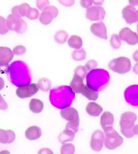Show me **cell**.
Instances as JSON below:
<instances>
[{
    "label": "cell",
    "instance_id": "cell-1",
    "mask_svg": "<svg viewBox=\"0 0 138 154\" xmlns=\"http://www.w3.org/2000/svg\"><path fill=\"white\" fill-rule=\"evenodd\" d=\"M109 81L108 72L102 69L93 70L87 77V85L99 91L100 88L107 84Z\"/></svg>",
    "mask_w": 138,
    "mask_h": 154
},
{
    "label": "cell",
    "instance_id": "cell-2",
    "mask_svg": "<svg viewBox=\"0 0 138 154\" xmlns=\"http://www.w3.org/2000/svg\"><path fill=\"white\" fill-rule=\"evenodd\" d=\"M137 116L132 112H126L121 116L120 126L121 132L127 138H132L135 135L134 133V127Z\"/></svg>",
    "mask_w": 138,
    "mask_h": 154
},
{
    "label": "cell",
    "instance_id": "cell-3",
    "mask_svg": "<svg viewBox=\"0 0 138 154\" xmlns=\"http://www.w3.org/2000/svg\"><path fill=\"white\" fill-rule=\"evenodd\" d=\"M60 115L69 122L66 128L72 130L75 134L77 133L80 121L77 110L73 107H66L60 111Z\"/></svg>",
    "mask_w": 138,
    "mask_h": 154
},
{
    "label": "cell",
    "instance_id": "cell-4",
    "mask_svg": "<svg viewBox=\"0 0 138 154\" xmlns=\"http://www.w3.org/2000/svg\"><path fill=\"white\" fill-rule=\"evenodd\" d=\"M106 134L105 146L107 149L113 150L120 146L123 143V138L112 127H109L104 129Z\"/></svg>",
    "mask_w": 138,
    "mask_h": 154
},
{
    "label": "cell",
    "instance_id": "cell-5",
    "mask_svg": "<svg viewBox=\"0 0 138 154\" xmlns=\"http://www.w3.org/2000/svg\"><path fill=\"white\" fill-rule=\"evenodd\" d=\"M131 62L127 57H121L114 59L108 63V68L114 72L124 74L130 71Z\"/></svg>",
    "mask_w": 138,
    "mask_h": 154
},
{
    "label": "cell",
    "instance_id": "cell-6",
    "mask_svg": "<svg viewBox=\"0 0 138 154\" xmlns=\"http://www.w3.org/2000/svg\"><path fill=\"white\" fill-rule=\"evenodd\" d=\"M6 20L7 26L9 30L15 31L19 35H22L27 30V23L17 16L13 14L9 15Z\"/></svg>",
    "mask_w": 138,
    "mask_h": 154
},
{
    "label": "cell",
    "instance_id": "cell-7",
    "mask_svg": "<svg viewBox=\"0 0 138 154\" xmlns=\"http://www.w3.org/2000/svg\"><path fill=\"white\" fill-rule=\"evenodd\" d=\"M39 90V87L36 83L20 85L16 90V94L22 99L31 97L35 94Z\"/></svg>",
    "mask_w": 138,
    "mask_h": 154
},
{
    "label": "cell",
    "instance_id": "cell-8",
    "mask_svg": "<svg viewBox=\"0 0 138 154\" xmlns=\"http://www.w3.org/2000/svg\"><path fill=\"white\" fill-rule=\"evenodd\" d=\"M58 15V10L54 6L49 5L43 9L41 13L39 20L42 24L48 25L50 24L53 19L55 18Z\"/></svg>",
    "mask_w": 138,
    "mask_h": 154
},
{
    "label": "cell",
    "instance_id": "cell-9",
    "mask_svg": "<svg viewBox=\"0 0 138 154\" xmlns=\"http://www.w3.org/2000/svg\"><path fill=\"white\" fill-rule=\"evenodd\" d=\"M105 15V10L100 6L90 7L87 9L86 12V17L91 21L103 20Z\"/></svg>",
    "mask_w": 138,
    "mask_h": 154
},
{
    "label": "cell",
    "instance_id": "cell-10",
    "mask_svg": "<svg viewBox=\"0 0 138 154\" xmlns=\"http://www.w3.org/2000/svg\"><path fill=\"white\" fill-rule=\"evenodd\" d=\"M14 54L9 47H0V72H3L2 68H9V63L14 57Z\"/></svg>",
    "mask_w": 138,
    "mask_h": 154
},
{
    "label": "cell",
    "instance_id": "cell-11",
    "mask_svg": "<svg viewBox=\"0 0 138 154\" xmlns=\"http://www.w3.org/2000/svg\"><path fill=\"white\" fill-rule=\"evenodd\" d=\"M119 37L121 40L125 41L130 45H135L138 43L137 34L128 27H124L119 32Z\"/></svg>",
    "mask_w": 138,
    "mask_h": 154
},
{
    "label": "cell",
    "instance_id": "cell-12",
    "mask_svg": "<svg viewBox=\"0 0 138 154\" xmlns=\"http://www.w3.org/2000/svg\"><path fill=\"white\" fill-rule=\"evenodd\" d=\"M104 141V135L102 131L97 130L93 133L90 142L91 149L95 152H100L103 148Z\"/></svg>",
    "mask_w": 138,
    "mask_h": 154
},
{
    "label": "cell",
    "instance_id": "cell-13",
    "mask_svg": "<svg viewBox=\"0 0 138 154\" xmlns=\"http://www.w3.org/2000/svg\"><path fill=\"white\" fill-rule=\"evenodd\" d=\"M91 32L101 39L106 40L108 39L107 29L103 22L94 23L90 27Z\"/></svg>",
    "mask_w": 138,
    "mask_h": 154
},
{
    "label": "cell",
    "instance_id": "cell-14",
    "mask_svg": "<svg viewBox=\"0 0 138 154\" xmlns=\"http://www.w3.org/2000/svg\"><path fill=\"white\" fill-rule=\"evenodd\" d=\"M123 17L127 23L132 24L136 22L137 15L136 8L132 5H128L124 8L122 11Z\"/></svg>",
    "mask_w": 138,
    "mask_h": 154
},
{
    "label": "cell",
    "instance_id": "cell-15",
    "mask_svg": "<svg viewBox=\"0 0 138 154\" xmlns=\"http://www.w3.org/2000/svg\"><path fill=\"white\" fill-rule=\"evenodd\" d=\"M126 101L132 105H138V85L128 88L125 93Z\"/></svg>",
    "mask_w": 138,
    "mask_h": 154
},
{
    "label": "cell",
    "instance_id": "cell-16",
    "mask_svg": "<svg viewBox=\"0 0 138 154\" xmlns=\"http://www.w3.org/2000/svg\"><path fill=\"white\" fill-rule=\"evenodd\" d=\"M84 78L75 74L70 83V88L75 93H82L85 85L84 84Z\"/></svg>",
    "mask_w": 138,
    "mask_h": 154
},
{
    "label": "cell",
    "instance_id": "cell-17",
    "mask_svg": "<svg viewBox=\"0 0 138 154\" xmlns=\"http://www.w3.org/2000/svg\"><path fill=\"white\" fill-rule=\"evenodd\" d=\"M16 138L15 133L10 129H0V143L3 144L11 143Z\"/></svg>",
    "mask_w": 138,
    "mask_h": 154
},
{
    "label": "cell",
    "instance_id": "cell-18",
    "mask_svg": "<svg viewBox=\"0 0 138 154\" xmlns=\"http://www.w3.org/2000/svg\"><path fill=\"white\" fill-rule=\"evenodd\" d=\"M30 5L27 3H22L20 5H17L13 8L11 13L13 15L17 16L19 17L27 16L30 9Z\"/></svg>",
    "mask_w": 138,
    "mask_h": 154
},
{
    "label": "cell",
    "instance_id": "cell-19",
    "mask_svg": "<svg viewBox=\"0 0 138 154\" xmlns=\"http://www.w3.org/2000/svg\"><path fill=\"white\" fill-rule=\"evenodd\" d=\"M42 135V129L37 126L29 127L25 131V136L27 139L30 140H36L40 137Z\"/></svg>",
    "mask_w": 138,
    "mask_h": 154
},
{
    "label": "cell",
    "instance_id": "cell-20",
    "mask_svg": "<svg viewBox=\"0 0 138 154\" xmlns=\"http://www.w3.org/2000/svg\"><path fill=\"white\" fill-rule=\"evenodd\" d=\"M114 118L111 112L106 111L103 113L101 118V125L104 130L106 128L112 127Z\"/></svg>",
    "mask_w": 138,
    "mask_h": 154
},
{
    "label": "cell",
    "instance_id": "cell-21",
    "mask_svg": "<svg viewBox=\"0 0 138 154\" xmlns=\"http://www.w3.org/2000/svg\"><path fill=\"white\" fill-rule=\"evenodd\" d=\"M103 108L100 105L95 102H90L86 107V111L91 116L98 117L103 112Z\"/></svg>",
    "mask_w": 138,
    "mask_h": 154
},
{
    "label": "cell",
    "instance_id": "cell-22",
    "mask_svg": "<svg viewBox=\"0 0 138 154\" xmlns=\"http://www.w3.org/2000/svg\"><path fill=\"white\" fill-rule=\"evenodd\" d=\"M82 94L88 99L92 100H96L99 96L98 90L91 87L88 85H85Z\"/></svg>",
    "mask_w": 138,
    "mask_h": 154
},
{
    "label": "cell",
    "instance_id": "cell-23",
    "mask_svg": "<svg viewBox=\"0 0 138 154\" xmlns=\"http://www.w3.org/2000/svg\"><path fill=\"white\" fill-rule=\"evenodd\" d=\"M75 133L72 130L66 128L58 137V141L61 143H64L66 142L72 141L75 138Z\"/></svg>",
    "mask_w": 138,
    "mask_h": 154
},
{
    "label": "cell",
    "instance_id": "cell-24",
    "mask_svg": "<svg viewBox=\"0 0 138 154\" xmlns=\"http://www.w3.org/2000/svg\"><path fill=\"white\" fill-rule=\"evenodd\" d=\"M30 109L35 113H40L44 108V104L40 100L34 98L30 100L29 104Z\"/></svg>",
    "mask_w": 138,
    "mask_h": 154
},
{
    "label": "cell",
    "instance_id": "cell-25",
    "mask_svg": "<svg viewBox=\"0 0 138 154\" xmlns=\"http://www.w3.org/2000/svg\"><path fill=\"white\" fill-rule=\"evenodd\" d=\"M68 43L70 47L77 50L80 49L83 46V40L82 38L75 35L71 36L68 40Z\"/></svg>",
    "mask_w": 138,
    "mask_h": 154
},
{
    "label": "cell",
    "instance_id": "cell-26",
    "mask_svg": "<svg viewBox=\"0 0 138 154\" xmlns=\"http://www.w3.org/2000/svg\"><path fill=\"white\" fill-rule=\"evenodd\" d=\"M69 35L68 33L63 30H60L56 33L54 36L55 40L58 44H63L66 42Z\"/></svg>",
    "mask_w": 138,
    "mask_h": 154
},
{
    "label": "cell",
    "instance_id": "cell-27",
    "mask_svg": "<svg viewBox=\"0 0 138 154\" xmlns=\"http://www.w3.org/2000/svg\"><path fill=\"white\" fill-rule=\"evenodd\" d=\"M72 57L73 60L80 61L85 59L86 57V54L85 50L83 48H81L79 50H75L72 53Z\"/></svg>",
    "mask_w": 138,
    "mask_h": 154
},
{
    "label": "cell",
    "instance_id": "cell-28",
    "mask_svg": "<svg viewBox=\"0 0 138 154\" xmlns=\"http://www.w3.org/2000/svg\"><path fill=\"white\" fill-rule=\"evenodd\" d=\"M38 86L43 91H48L51 87L50 81L48 79L43 78L39 80Z\"/></svg>",
    "mask_w": 138,
    "mask_h": 154
},
{
    "label": "cell",
    "instance_id": "cell-29",
    "mask_svg": "<svg viewBox=\"0 0 138 154\" xmlns=\"http://www.w3.org/2000/svg\"><path fill=\"white\" fill-rule=\"evenodd\" d=\"M110 43L111 46L114 49L117 50L119 48L121 44V39L119 36H118V35L116 34L112 35L111 38Z\"/></svg>",
    "mask_w": 138,
    "mask_h": 154
},
{
    "label": "cell",
    "instance_id": "cell-30",
    "mask_svg": "<svg viewBox=\"0 0 138 154\" xmlns=\"http://www.w3.org/2000/svg\"><path fill=\"white\" fill-rule=\"evenodd\" d=\"M75 152V147L72 143L64 144L61 148V154H73Z\"/></svg>",
    "mask_w": 138,
    "mask_h": 154
},
{
    "label": "cell",
    "instance_id": "cell-31",
    "mask_svg": "<svg viewBox=\"0 0 138 154\" xmlns=\"http://www.w3.org/2000/svg\"><path fill=\"white\" fill-rule=\"evenodd\" d=\"M6 22L7 20L5 18L0 16V35H5L9 31Z\"/></svg>",
    "mask_w": 138,
    "mask_h": 154
},
{
    "label": "cell",
    "instance_id": "cell-32",
    "mask_svg": "<svg viewBox=\"0 0 138 154\" xmlns=\"http://www.w3.org/2000/svg\"><path fill=\"white\" fill-rule=\"evenodd\" d=\"M39 16V12L35 8H30L27 17L30 20H36Z\"/></svg>",
    "mask_w": 138,
    "mask_h": 154
},
{
    "label": "cell",
    "instance_id": "cell-33",
    "mask_svg": "<svg viewBox=\"0 0 138 154\" xmlns=\"http://www.w3.org/2000/svg\"><path fill=\"white\" fill-rule=\"evenodd\" d=\"M27 51V49L24 46L18 45L13 49V53L15 55H22L24 54Z\"/></svg>",
    "mask_w": 138,
    "mask_h": 154
},
{
    "label": "cell",
    "instance_id": "cell-34",
    "mask_svg": "<svg viewBox=\"0 0 138 154\" xmlns=\"http://www.w3.org/2000/svg\"><path fill=\"white\" fill-rule=\"evenodd\" d=\"M50 5L49 0H36L37 7L40 10L43 11L44 9Z\"/></svg>",
    "mask_w": 138,
    "mask_h": 154
},
{
    "label": "cell",
    "instance_id": "cell-35",
    "mask_svg": "<svg viewBox=\"0 0 138 154\" xmlns=\"http://www.w3.org/2000/svg\"><path fill=\"white\" fill-rule=\"evenodd\" d=\"M75 74L78 75L81 77H83L84 79L85 77L86 74H87V70L86 69L85 67L80 66H78L75 71Z\"/></svg>",
    "mask_w": 138,
    "mask_h": 154
},
{
    "label": "cell",
    "instance_id": "cell-36",
    "mask_svg": "<svg viewBox=\"0 0 138 154\" xmlns=\"http://www.w3.org/2000/svg\"><path fill=\"white\" fill-rule=\"evenodd\" d=\"M61 5L66 7H70L75 5V0H58Z\"/></svg>",
    "mask_w": 138,
    "mask_h": 154
},
{
    "label": "cell",
    "instance_id": "cell-37",
    "mask_svg": "<svg viewBox=\"0 0 138 154\" xmlns=\"http://www.w3.org/2000/svg\"><path fill=\"white\" fill-rule=\"evenodd\" d=\"M97 62H96V61L91 60L89 61L87 63H86L85 68L88 70H90L95 68V67L97 66Z\"/></svg>",
    "mask_w": 138,
    "mask_h": 154
},
{
    "label": "cell",
    "instance_id": "cell-38",
    "mask_svg": "<svg viewBox=\"0 0 138 154\" xmlns=\"http://www.w3.org/2000/svg\"><path fill=\"white\" fill-rule=\"evenodd\" d=\"M92 0H80V4L82 7L88 9L92 5Z\"/></svg>",
    "mask_w": 138,
    "mask_h": 154
},
{
    "label": "cell",
    "instance_id": "cell-39",
    "mask_svg": "<svg viewBox=\"0 0 138 154\" xmlns=\"http://www.w3.org/2000/svg\"><path fill=\"white\" fill-rule=\"evenodd\" d=\"M8 109V105L3 99L1 94H0V109L5 110Z\"/></svg>",
    "mask_w": 138,
    "mask_h": 154
},
{
    "label": "cell",
    "instance_id": "cell-40",
    "mask_svg": "<svg viewBox=\"0 0 138 154\" xmlns=\"http://www.w3.org/2000/svg\"><path fill=\"white\" fill-rule=\"evenodd\" d=\"M92 2L95 5H102L104 2V0H92Z\"/></svg>",
    "mask_w": 138,
    "mask_h": 154
},
{
    "label": "cell",
    "instance_id": "cell-41",
    "mask_svg": "<svg viewBox=\"0 0 138 154\" xmlns=\"http://www.w3.org/2000/svg\"><path fill=\"white\" fill-rule=\"evenodd\" d=\"M128 1L132 6L138 5V0H128Z\"/></svg>",
    "mask_w": 138,
    "mask_h": 154
},
{
    "label": "cell",
    "instance_id": "cell-42",
    "mask_svg": "<svg viewBox=\"0 0 138 154\" xmlns=\"http://www.w3.org/2000/svg\"><path fill=\"white\" fill-rule=\"evenodd\" d=\"M133 59L136 61L138 62V50L136 51V52L133 53Z\"/></svg>",
    "mask_w": 138,
    "mask_h": 154
},
{
    "label": "cell",
    "instance_id": "cell-43",
    "mask_svg": "<svg viewBox=\"0 0 138 154\" xmlns=\"http://www.w3.org/2000/svg\"><path fill=\"white\" fill-rule=\"evenodd\" d=\"M5 87V81L2 77H0V90L2 89Z\"/></svg>",
    "mask_w": 138,
    "mask_h": 154
},
{
    "label": "cell",
    "instance_id": "cell-44",
    "mask_svg": "<svg viewBox=\"0 0 138 154\" xmlns=\"http://www.w3.org/2000/svg\"><path fill=\"white\" fill-rule=\"evenodd\" d=\"M133 72H135L136 74H138V63H136L133 67Z\"/></svg>",
    "mask_w": 138,
    "mask_h": 154
},
{
    "label": "cell",
    "instance_id": "cell-45",
    "mask_svg": "<svg viewBox=\"0 0 138 154\" xmlns=\"http://www.w3.org/2000/svg\"><path fill=\"white\" fill-rule=\"evenodd\" d=\"M134 133L135 135H138V124L134 127Z\"/></svg>",
    "mask_w": 138,
    "mask_h": 154
},
{
    "label": "cell",
    "instance_id": "cell-46",
    "mask_svg": "<svg viewBox=\"0 0 138 154\" xmlns=\"http://www.w3.org/2000/svg\"><path fill=\"white\" fill-rule=\"evenodd\" d=\"M136 15H137V20H136V22H138V10L136 11Z\"/></svg>",
    "mask_w": 138,
    "mask_h": 154
},
{
    "label": "cell",
    "instance_id": "cell-47",
    "mask_svg": "<svg viewBox=\"0 0 138 154\" xmlns=\"http://www.w3.org/2000/svg\"><path fill=\"white\" fill-rule=\"evenodd\" d=\"M137 31H138V24L137 25Z\"/></svg>",
    "mask_w": 138,
    "mask_h": 154
}]
</instances>
